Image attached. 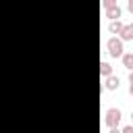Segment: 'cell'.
Segmentation results:
<instances>
[{"label": "cell", "instance_id": "cell-1", "mask_svg": "<svg viewBox=\"0 0 133 133\" xmlns=\"http://www.w3.org/2000/svg\"><path fill=\"white\" fill-rule=\"evenodd\" d=\"M106 48H108V54H110L112 58H121V56L125 54V52H123V50H125V48H123V42H121L116 35L106 42Z\"/></svg>", "mask_w": 133, "mask_h": 133}, {"label": "cell", "instance_id": "cell-2", "mask_svg": "<svg viewBox=\"0 0 133 133\" xmlns=\"http://www.w3.org/2000/svg\"><path fill=\"white\" fill-rule=\"evenodd\" d=\"M121 118H123V114H121L118 108H108V110H106V118H104V123H106L108 129H116L118 123H121Z\"/></svg>", "mask_w": 133, "mask_h": 133}, {"label": "cell", "instance_id": "cell-3", "mask_svg": "<svg viewBox=\"0 0 133 133\" xmlns=\"http://www.w3.org/2000/svg\"><path fill=\"white\" fill-rule=\"evenodd\" d=\"M118 85H121V79H118V75H110V77H106L104 89H108V91H114V89H118Z\"/></svg>", "mask_w": 133, "mask_h": 133}, {"label": "cell", "instance_id": "cell-4", "mask_svg": "<svg viewBox=\"0 0 133 133\" xmlns=\"http://www.w3.org/2000/svg\"><path fill=\"white\" fill-rule=\"evenodd\" d=\"M118 39L121 42H131L133 39V23H129V25L123 27V31L118 33Z\"/></svg>", "mask_w": 133, "mask_h": 133}, {"label": "cell", "instance_id": "cell-5", "mask_svg": "<svg viewBox=\"0 0 133 133\" xmlns=\"http://www.w3.org/2000/svg\"><path fill=\"white\" fill-rule=\"evenodd\" d=\"M121 15H123V10H121V6H118V4L106 10V17H108L110 21H118V17H121Z\"/></svg>", "mask_w": 133, "mask_h": 133}, {"label": "cell", "instance_id": "cell-6", "mask_svg": "<svg viewBox=\"0 0 133 133\" xmlns=\"http://www.w3.org/2000/svg\"><path fill=\"white\" fill-rule=\"evenodd\" d=\"M121 60H123V66L129 69V73H131V71H133V52H125V54L121 56Z\"/></svg>", "mask_w": 133, "mask_h": 133}, {"label": "cell", "instance_id": "cell-7", "mask_svg": "<svg viewBox=\"0 0 133 133\" xmlns=\"http://www.w3.org/2000/svg\"><path fill=\"white\" fill-rule=\"evenodd\" d=\"M123 27H125V25L121 23V19H118V21H110L108 31H110V33H121V31H123Z\"/></svg>", "mask_w": 133, "mask_h": 133}, {"label": "cell", "instance_id": "cell-8", "mask_svg": "<svg viewBox=\"0 0 133 133\" xmlns=\"http://www.w3.org/2000/svg\"><path fill=\"white\" fill-rule=\"evenodd\" d=\"M100 75H102L104 79L112 75V66H110V62H100Z\"/></svg>", "mask_w": 133, "mask_h": 133}, {"label": "cell", "instance_id": "cell-9", "mask_svg": "<svg viewBox=\"0 0 133 133\" xmlns=\"http://www.w3.org/2000/svg\"><path fill=\"white\" fill-rule=\"evenodd\" d=\"M112 6H116V0H104V8H106V10L112 8Z\"/></svg>", "mask_w": 133, "mask_h": 133}, {"label": "cell", "instance_id": "cell-10", "mask_svg": "<svg viewBox=\"0 0 133 133\" xmlns=\"http://www.w3.org/2000/svg\"><path fill=\"white\" fill-rule=\"evenodd\" d=\"M121 133H133V125H127L125 129H121Z\"/></svg>", "mask_w": 133, "mask_h": 133}, {"label": "cell", "instance_id": "cell-11", "mask_svg": "<svg viewBox=\"0 0 133 133\" xmlns=\"http://www.w3.org/2000/svg\"><path fill=\"white\" fill-rule=\"evenodd\" d=\"M127 8H129V12H133V0H129V2H127Z\"/></svg>", "mask_w": 133, "mask_h": 133}, {"label": "cell", "instance_id": "cell-12", "mask_svg": "<svg viewBox=\"0 0 133 133\" xmlns=\"http://www.w3.org/2000/svg\"><path fill=\"white\" fill-rule=\"evenodd\" d=\"M129 85H133V71L129 73Z\"/></svg>", "mask_w": 133, "mask_h": 133}, {"label": "cell", "instance_id": "cell-13", "mask_svg": "<svg viewBox=\"0 0 133 133\" xmlns=\"http://www.w3.org/2000/svg\"><path fill=\"white\" fill-rule=\"evenodd\" d=\"M110 133H121V129L116 127V129H110Z\"/></svg>", "mask_w": 133, "mask_h": 133}, {"label": "cell", "instance_id": "cell-14", "mask_svg": "<svg viewBox=\"0 0 133 133\" xmlns=\"http://www.w3.org/2000/svg\"><path fill=\"white\" fill-rule=\"evenodd\" d=\"M129 94H131V96H133V85H129Z\"/></svg>", "mask_w": 133, "mask_h": 133}, {"label": "cell", "instance_id": "cell-15", "mask_svg": "<svg viewBox=\"0 0 133 133\" xmlns=\"http://www.w3.org/2000/svg\"><path fill=\"white\" fill-rule=\"evenodd\" d=\"M131 125H133V110H131Z\"/></svg>", "mask_w": 133, "mask_h": 133}]
</instances>
